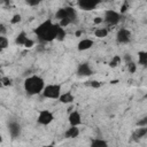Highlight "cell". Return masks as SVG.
Listing matches in <instances>:
<instances>
[{"instance_id": "15", "label": "cell", "mask_w": 147, "mask_h": 147, "mask_svg": "<svg viewBox=\"0 0 147 147\" xmlns=\"http://www.w3.org/2000/svg\"><path fill=\"white\" fill-rule=\"evenodd\" d=\"M59 101L61 103H64V105H69V103H72L75 101V95L70 92V91H67V92H62Z\"/></svg>"}, {"instance_id": "6", "label": "cell", "mask_w": 147, "mask_h": 147, "mask_svg": "<svg viewBox=\"0 0 147 147\" xmlns=\"http://www.w3.org/2000/svg\"><path fill=\"white\" fill-rule=\"evenodd\" d=\"M54 121V114L48 109H41L37 115V123L40 125H49Z\"/></svg>"}, {"instance_id": "12", "label": "cell", "mask_w": 147, "mask_h": 147, "mask_svg": "<svg viewBox=\"0 0 147 147\" xmlns=\"http://www.w3.org/2000/svg\"><path fill=\"white\" fill-rule=\"evenodd\" d=\"M94 45V41L91 39V38H83L78 41L77 44V49L79 52H84V51H87L90 48H92V46Z\"/></svg>"}, {"instance_id": "10", "label": "cell", "mask_w": 147, "mask_h": 147, "mask_svg": "<svg viewBox=\"0 0 147 147\" xmlns=\"http://www.w3.org/2000/svg\"><path fill=\"white\" fill-rule=\"evenodd\" d=\"M68 122L70 126H79L83 123L82 114L78 110H72L68 116Z\"/></svg>"}, {"instance_id": "7", "label": "cell", "mask_w": 147, "mask_h": 147, "mask_svg": "<svg viewBox=\"0 0 147 147\" xmlns=\"http://www.w3.org/2000/svg\"><path fill=\"white\" fill-rule=\"evenodd\" d=\"M131 37H132V33L129 29L121 28L116 33V41L118 44H129L131 41Z\"/></svg>"}, {"instance_id": "18", "label": "cell", "mask_w": 147, "mask_h": 147, "mask_svg": "<svg viewBox=\"0 0 147 147\" xmlns=\"http://www.w3.org/2000/svg\"><path fill=\"white\" fill-rule=\"evenodd\" d=\"M90 147H108V142L102 138H94L92 139Z\"/></svg>"}, {"instance_id": "29", "label": "cell", "mask_w": 147, "mask_h": 147, "mask_svg": "<svg viewBox=\"0 0 147 147\" xmlns=\"http://www.w3.org/2000/svg\"><path fill=\"white\" fill-rule=\"evenodd\" d=\"M33 46H34V40H32L31 38H29V39L26 40L24 47H25V48H31V47H33Z\"/></svg>"}, {"instance_id": "19", "label": "cell", "mask_w": 147, "mask_h": 147, "mask_svg": "<svg viewBox=\"0 0 147 147\" xmlns=\"http://www.w3.org/2000/svg\"><path fill=\"white\" fill-rule=\"evenodd\" d=\"M93 33H94V37H96L98 39H103V38H106L108 36L109 30L107 28H98V29L94 30Z\"/></svg>"}, {"instance_id": "3", "label": "cell", "mask_w": 147, "mask_h": 147, "mask_svg": "<svg viewBox=\"0 0 147 147\" xmlns=\"http://www.w3.org/2000/svg\"><path fill=\"white\" fill-rule=\"evenodd\" d=\"M62 94V86L60 84H46L41 95L46 99L59 100Z\"/></svg>"}, {"instance_id": "23", "label": "cell", "mask_w": 147, "mask_h": 147, "mask_svg": "<svg viewBox=\"0 0 147 147\" xmlns=\"http://www.w3.org/2000/svg\"><path fill=\"white\" fill-rule=\"evenodd\" d=\"M85 85H86V86H90V87H92V88H100V87H101V83H100L99 80H96V79L87 80V82L85 83Z\"/></svg>"}, {"instance_id": "20", "label": "cell", "mask_w": 147, "mask_h": 147, "mask_svg": "<svg viewBox=\"0 0 147 147\" xmlns=\"http://www.w3.org/2000/svg\"><path fill=\"white\" fill-rule=\"evenodd\" d=\"M122 62V57L119 56V55H114L111 59H110V61H109V67L110 68H116L119 63Z\"/></svg>"}, {"instance_id": "31", "label": "cell", "mask_w": 147, "mask_h": 147, "mask_svg": "<svg viewBox=\"0 0 147 147\" xmlns=\"http://www.w3.org/2000/svg\"><path fill=\"white\" fill-rule=\"evenodd\" d=\"M40 3V1H38V0H26V5L28 6H38Z\"/></svg>"}, {"instance_id": "2", "label": "cell", "mask_w": 147, "mask_h": 147, "mask_svg": "<svg viewBox=\"0 0 147 147\" xmlns=\"http://www.w3.org/2000/svg\"><path fill=\"white\" fill-rule=\"evenodd\" d=\"M45 86H46V83H45L44 78L38 75H30L23 82V88H24L25 93L29 95L41 94Z\"/></svg>"}, {"instance_id": "25", "label": "cell", "mask_w": 147, "mask_h": 147, "mask_svg": "<svg viewBox=\"0 0 147 147\" xmlns=\"http://www.w3.org/2000/svg\"><path fill=\"white\" fill-rule=\"evenodd\" d=\"M126 69H127V71H129L130 74H134L136 70H137V63H134L133 61L126 63Z\"/></svg>"}, {"instance_id": "9", "label": "cell", "mask_w": 147, "mask_h": 147, "mask_svg": "<svg viewBox=\"0 0 147 147\" xmlns=\"http://www.w3.org/2000/svg\"><path fill=\"white\" fill-rule=\"evenodd\" d=\"M76 72H77V76H79V77H88V76H92L93 69L91 68L90 63H87V62H82V63L78 64Z\"/></svg>"}, {"instance_id": "11", "label": "cell", "mask_w": 147, "mask_h": 147, "mask_svg": "<svg viewBox=\"0 0 147 147\" xmlns=\"http://www.w3.org/2000/svg\"><path fill=\"white\" fill-rule=\"evenodd\" d=\"M99 2L98 1H92V0H79L77 2V6L79 7V9L82 10H93L98 7Z\"/></svg>"}, {"instance_id": "22", "label": "cell", "mask_w": 147, "mask_h": 147, "mask_svg": "<svg viewBox=\"0 0 147 147\" xmlns=\"http://www.w3.org/2000/svg\"><path fill=\"white\" fill-rule=\"evenodd\" d=\"M13 85V79L9 76H2L1 77V86L3 87H8Z\"/></svg>"}, {"instance_id": "28", "label": "cell", "mask_w": 147, "mask_h": 147, "mask_svg": "<svg viewBox=\"0 0 147 147\" xmlns=\"http://www.w3.org/2000/svg\"><path fill=\"white\" fill-rule=\"evenodd\" d=\"M127 9H129V3H127V2L125 1V2H123L122 7H121V9H119V13H121V14L123 15V14H124V13H125V11H126Z\"/></svg>"}, {"instance_id": "26", "label": "cell", "mask_w": 147, "mask_h": 147, "mask_svg": "<svg viewBox=\"0 0 147 147\" xmlns=\"http://www.w3.org/2000/svg\"><path fill=\"white\" fill-rule=\"evenodd\" d=\"M22 21V15L21 14H15V15H13V17L10 18V23L11 24H17V23H20Z\"/></svg>"}, {"instance_id": "27", "label": "cell", "mask_w": 147, "mask_h": 147, "mask_svg": "<svg viewBox=\"0 0 147 147\" xmlns=\"http://www.w3.org/2000/svg\"><path fill=\"white\" fill-rule=\"evenodd\" d=\"M137 126H147V116L140 118V119L137 122Z\"/></svg>"}, {"instance_id": "5", "label": "cell", "mask_w": 147, "mask_h": 147, "mask_svg": "<svg viewBox=\"0 0 147 147\" xmlns=\"http://www.w3.org/2000/svg\"><path fill=\"white\" fill-rule=\"evenodd\" d=\"M77 17V11L75 8L72 7H63V8H59L55 13V18H57L59 21L64 20V18H69L72 22L76 20Z\"/></svg>"}, {"instance_id": "4", "label": "cell", "mask_w": 147, "mask_h": 147, "mask_svg": "<svg viewBox=\"0 0 147 147\" xmlns=\"http://www.w3.org/2000/svg\"><path fill=\"white\" fill-rule=\"evenodd\" d=\"M103 23L107 26H115L122 20V14L114 9H107L103 14Z\"/></svg>"}, {"instance_id": "35", "label": "cell", "mask_w": 147, "mask_h": 147, "mask_svg": "<svg viewBox=\"0 0 147 147\" xmlns=\"http://www.w3.org/2000/svg\"><path fill=\"white\" fill-rule=\"evenodd\" d=\"M145 98H147V94H146V95H145Z\"/></svg>"}, {"instance_id": "14", "label": "cell", "mask_w": 147, "mask_h": 147, "mask_svg": "<svg viewBox=\"0 0 147 147\" xmlns=\"http://www.w3.org/2000/svg\"><path fill=\"white\" fill-rule=\"evenodd\" d=\"M146 134H147V126H137V129H134L131 137L133 140H139L144 138Z\"/></svg>"}, {"instance_id": "17", "label": "cell", "mask_w": 147, "mask_h": 147, "mask_svg": "<svg viewBox=\"0 0 147 147\" xmlns=\"http://www.w3.org/2000/svg\"><path fill=\"white\" fill-rule=\"evenodd\" d=\"M137 56H138V63L137 64L146 67L147 65V51H139Z\"/></svg>"}, {"instance_id": "24", "label": "cell", "mask_w": 147, "mask_h": 147, "mask_svg": "<svg viewBox=\"0 0 147 147\" xmlns=\"http://www.w3.org/2000/svg\"><path fill=\"white\" fill-rule=\"evenodd\" d=\"M65 36H67V32H65V30L63 29V28H59V31H57V38H56V40H60V41H62V40H64V38H65Z\"/></svg>"}, {"instance_id": "32", "label": "cell", "mask_w": 147, "mask_h": 147, "mask_svg": "<svg viewBox=\"0 0 147 147\" xmlns=\"http://www.w3.org/2000/svg\"><path fill=\"white\" fill-rule=\"evenodd\" d=\"M6 34V26L1 23L0 24V36H5Z\"/></svg>"}, {"instance_id": "1", "label": "cell", "mask_w": 147, "mask_h": 147, "mask_svg": "<svg viewBox=\"0 0 147 147\" xmlns=\"http://www.w3.org/2000/svg\"><path fill=\"white\" fill-rule=\"evenodd\" d=\"M59 28V23H54L52 20H46L34 29V34L40 42H51L57 38Z\"/></svg>"}, {"instance_id": "34", "label": "cell", "mask_w": 147, "mask_h": 147, "mask_svg": "<svg viewBox=\"0 0 147 147\" xmlns=\"http://www.w3.org/2000/svg\"><path fill=\"white\" fill-rule=\"evenodd\" d=\"M44 147H55V146L54 145H45Z\"/></svg>"}, {"instance_id": "16", "label": "cell", "mask_w": 147, "mask_h": 147, "mask_svg": "<svg viewBox=\"0 0 147 147\" xmlns=\"http://www.w3.org/2000/svg\"><path fill=\"white\" fill-rule=\"evenodd\" d=\"M28 39H29V37H28L26 32H25V31H21V32L16 36V38H15V44H16L17 46H23V47H24V45H25V42H26Z\"/></svg>"}, {"instance_id": "33", "label": "cell", "mask_w": 147, "mask_h": 147, "mask_svg": "<svg viewBox=\"0 0 147 147\" xmlns=\"http://www.w3.org/2000/svg\"><path fill=\"white\" fill-rule=\"evenodd\" d=\"M82 33H83V31H82V30H78V31H76V33H75V34H76V37H80V36H82Z\"/></svg>"}, {"instance_id": "21", "label": "cell", "mask_w": 147, "mask_h": 147, "mask_svg": "<svg viewBox=\"0 0 147 147\" xmlns=\"http://www.w3.org/2000/svg\"><path fill=\"white\" fill-rule=\"evenodd\" d=\"M9 47V40L6 36H0V49L3 51Z\"/></svg>"}, {"instance_id": "13", "label": "cell", "mask_w": 147, "mask_h": 147, "mask_svg": "<svg viewBox=\"0 0 147 147\" xmlns=\"http://www.w3.org/2000/svg\"><path fill=\"white\" fill-rule=\"evenodd\" d=\"M80 131L78 126H69L65 131H64V138L65 139H75L79 136Z\"/></svg>"}, {"instance_id": "8", "label": "cell", "mask_w": 147, "mask_h": 147, "mask_svg": "<svg viewBox=\"0 0 147 147\" xmlns=\"http://www.w3.org/2000/svg\"><path fill=\"white\" fill-rule=\"evenodd\" d=\"M8 133L13 139H16L21 136L22 133V126L18 122L16 121H10L8 123Z\"/></svg>"}, {"instance_id": "30", "label": "cell", "mask_w": 147, "mask_h": 147, "mask_svg": "<svg viewBox=\"0 0 147 147\" xmlns=\"http://www.w3.org/2000/svg\"><path fill=\"white\" fill-rule=\"evenodd\" d=\"M93 23H94L95 25H99V24L103 23V17H101V16H96V17H94V18H93Z\"/></svg>"}]
</instances>
